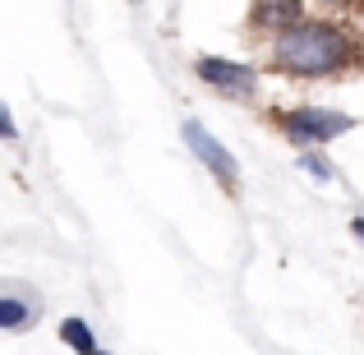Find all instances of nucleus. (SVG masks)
Wrapping results in <instances>:
<instances>
[{"label": "nucleus", "instance_id": "f257e3e1", "mask_svg": "<svg viewBox=\"0 0 364 355\" xmlns=\"http://www.w3.org/2000/svg\"><path fill=\"white\" fill-rule=\"evenodd\" d=\"M350 37L332 23H314L300 18L295 28L277 33L272 42V65L282 74H300V79H318V74H337L350 65Z\"/></svg>", "mask_w": 364, "mask_h": 355}, {"label": "nucleus", "instance_id": "f03ea898", "mask_svg": "<svg viewBox=\"0 0 364 355\" xmlns=\"http://www.w3.org/2000/svg\"><path fill=\"white\" fill-rule=\"evenodd\" d=\"M346 129H355V120L346 111H328V107H295L282 116V134L295 143H328Z\"/></svg>", "mask_w": 364, "mask_h": 355}, {"label": "nucleus", "instance_id": "7ed1b4c3", "mask_svg": "<svg viewBox=\"0 0 364 355\" xmlns=\"http://www.w3.org/2000/svg\"><path fill=\"white\" fill-rule=\"evenodd\" d=\"M180 134H185L189 152H194V157L203 161V166L213 171V176L222 180L226 189H235V185H240V161H235L231 152H226L222 143H217V139H213V134H208V129H203L198 120H185V124H180Z\"/></svg>", "mask_w": 364, "mask_h": 355}, {"label": "nucleus", "instance_id": "20e7f679", "mask_svg": "<svg viewBox=\"0 0 364 355\" xmlns=\"http://www.w3.org/2000/svg\"><path fill=\"white\" fill-rule=\"evenodd\" d=\"M194 70H198V79H203L208 88H217V92H235V97H249V92L258 88V74L249 70V65L222 60V55H203Z\"/></svg>", "mask_w": 364, "mask_h": 355}, {"label": "nucleus", "instance_id": "39448f33", "mask_svg": "<svg viewBox=\"0 0 364 355\" xmlns=\"http://www.w3.org/2000/svg\"><path fill=\"white\" fill-rule=\"evenodd\" d=\"M254 23L286 33V28L300 23V0H254Z\"/></svg>", "mask_w": 364, "mask_h": 355}, {"label": "nucleus", "instance_id": "423d86ee", "mask_svg": "<svg viewBox=\"0 0 364 355\" xmlns=\"http://www.w3.org/2000/svg\"><path fill=\"white\" fill-rule=\"evenodd\" d=\"M42 314V304H28V300H18L14 291H5L0 295V328L5 332H18V328H28V323Z\"/></svg>", "mask_w": 364, "mask_h": 355}, {"label": "nucleus", "instance_id": "0eeeda50", "mask_svg": "<svg viewBox=\"0 0 364 355\" xmlns=\"http://www.w3.org/2000/svg\"><path fill=\"white\" fill-rule=\"evenodd\" d=\"M60 341L70 351H79V355H97V341H92V328L83 319H65L60 323Z\"/></svg>", "mask_w": 364, "mask_h": 355}, {"label": "nucleus", "instance_id": "6e6552de", "mask_svg": "<svg viewBox=\"0 0 364 355\" xmlns=\"http://www.w3.org/2000/svg\"><path fill=\"white\" fill-rule=\"evenodd\" d=\"M300 166L309 171V176H318V180H332V166H328V161H318V157H300Z\"/></svg>", "mask_w": 364, "mask_h": 355}, {"label": "nucleus", "instance_id": "1a4fd4ad", "mask_svg": "<svg viewBox=\"0 0 364 355\" xmlns=\"http://www.w3.org/2000/svg\"><path fill=\"white\" fill-rule=\"evenodd\" d=\"M355 235H360V240H364V217H360V222H355Z\"/></svg>", "mask_w": 364, "mask_h": 355}, {"label": "nucleus", "instance_id": "9d476101", "mask_svg": "<svg viewBox=\"0 0 364 355\" xmlns=\"http://www.w3.org/2000/svg\"><path fill=\"white\" fill-rule=\"evenodd\" d=\"M97 355H107V351H97Z\"/></svg>", "mask_w": 364, "mask_h": 355}]
</instances>
